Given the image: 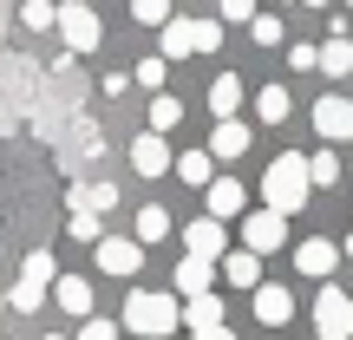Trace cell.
I'll list each match as a JSON object with an SVG mask.
<instances>
[{
    "label": "cell",
    "mask_w": 353,
    "mask_h": 340,
    "mask_svg": "<svg viewBox=\"0 0 353 340\" xmlns=\"http://www.w3.org/2000/svg\"><path fill=\"white\" fill-rule=\"evenodd\" d=\"M307 197H314V190H307V157H301V151H281L275 164H268V177H262V203L288 223Z\"/></svg>",
    "instance_id": "obj_1"
},
{
    "label": "cell",
    "mask_w": 353,
    "mask_h": 340,
    "mask_svg": "<svg viewBox=\"0 0 353 340\" xmlns=\"http://www.w3.org/2000/svg\"><path fill=\"white\" fill-rule=\"evenodd\" d=\"M125 328H131V340H170L176 334V294L131 288L125 294Z\"/></svg>",
    "instance_id": "obj_2"
},
{
    "label": "cell",
    "mask_w": 353,
    "mask_h": 340,
    "mask_svg": "<svg viewBox=\"0 0 353 340\" xmlns=\"http://www.w3.org/2000/svg\"><path fill=\"white\" fill-rule=\"evenodd\" d=\"M52 275H59V268H52V255H46V249H33V255H26V268H20V288H13L0 308H20V314H33V308L46 301Z\"/></svg>",
    "instance_id": "obj_3"
},
{
    "label": "cell",
    "mask_w": 353,
    "mask_h": 340,
    "mask_svg": "<svg viewBox=\"0 0 353 340\" xmlns=\"http://www.w3.org/2000/svg\"><path fill=\"white\" fill-rule=\"evenodd\" d=\"M52 26L65 33V46H72V52H99V39H105L99 13H92V7H79V0H65V7H52Z\"/></svg>",
    "instance_id": "obj_4"
},
{
    "label": "cell",
    "mask_w": 353,
    "mask_h": 340,
    "mask_svg": "<svg viewBox=\"0 0 353 340\" xmlns=\"http://www.w3.org/2000/svg\"><path fill=\"white\" fill-rule=\"evenodd\" d=\"M314 131L327 151H341V144L353 138V99H341V92H327V99L314 105Z\"/></svg>",
    "instance_id": "obj_5"
},
{
    "label": "cell",
    "mask_w": 353,
    "mask_h": 340,
    "mask_svg": "<svg viewBox=\"0 0 353 340\" xmlns=\"http://www.w3.org/2000/svg\"><path fill=\"white\" fill-rule=\"evenodd\" d=\"M281 242H288V223H281L275 210L242 216V249H249V255H268V249H281Z\"/></svg>",
    "instance_id": "obj_6"
},
{
    "label": "cell",
    "mask_w": 353,
    "mask_h": 340,
    "mask_svg": "<svg viewBox=\"0 0 353 340\" xmlns=\"http://www.w3.org/2000/svg\"><path fill=\"white\" fill-rule=\"evenodd\" d=\"M99 268H105V275H118V281H131L144 268V249L131 236H99Z\"/></svg>",
    "instance_id": "obj_7"
},
{
    "label": "cell",
    "mask_w": 353,
    "mask_h": 340,
    "mask_svg": "<svg viewBox=\"0 0 353 340\" xmlns=\"http://www.w3.org/2000/svg\"><path fill=\"white\" fill-rule=\"evenodd\" d=\"M223 249H229V229L210 223V216H196V223L183 229V255H196V262H216Z\"/></svg>",
    "instance_id": "obj_8"
},
{
    "label": "cell",
    "mask_w": 353,
    "mask_h": 340,
    "mask_svg": "<svg viewBox=\"0 0 353 340\" xmlns=\"http://www.w3.org/2000/svg\"><path fill=\"white\" fill-rule=\"evenodd\" d=\"M216 275H223L229 288H262V255H249V249H223V255H216Z\"/></svg>",
    "instance_id": "obj_9"
},
{
    "label": "cell",
    "mask_w": 353,
    "mask_h": 340,
    "mask_svg": "<svg viewBox=\"0 0 353 340\" xmlns=\"http://www.w3.org/2000/svg\"><path fill=\"white\" fill-rule=\"evenodd\" d=\"M255 321H262V328H288L294 321V294L281 288V281H262V288H255Z\"/></svg>",
    "instance_id": "obj_10"
},
{
    "label": "cell",
    "mask_w": 353,
    "mask_h": 340,
    "mask_svg": "<svg viewBox=\"0 0 353 340\" xmlns=\"http://www.w3.org/2000/svg\"><path fill=\"white\" fill-rule=\"evenodd\" d=\"M249 144H255V131L242 125V118H216V131H210V164H216V157H229V164H236Z\"/></svg>",
    "instance_id": "obj_11"
},
{
    "label": "cell",
    "mask_w": 353,
    "mask_h": 340,
    "mask_svg": "<svg viewBox=\"0 0 353 340\" xmlns=\"http://www.w3.org/2000/svg\"><path fill=\"white\" fill-rule=\"evenodd\" d=\"M314 328H321V340H347V294H341V281H334V288H321Z\"/></svg>",
    "instance_id": "obj_12"
},
{
    "label": "cell",
    "mask_w": 353,
    "mask_h": 340,
    "mask_svg": "<svg viewBox=\"0 0 353 340\" xmlns=\"http://www.w3.org/2000/svg\"><path fill=\"white\" fill-rule=\"evenodd\" d=\"M131 170H138V177H164V170H170V144L157 138V131L131 138Z\"/></svg>",
    "instance_id": "obj_13"
},
{
    "label": "cell",
    "mask_w": 353,
    "mask_h": 340,
    "mask_svg": "<svg viewBox=\"0 0 353 340\" xmlns=\"http://www.w3.org/2000/svg\"><path fill=\"white\" fill-rule=\"evenodd\" d=\"M176 328H190V334L223 328V301H216V294H190V301H176Z\"/></svg>",
    "instance_id": "obj_14"
},
{
    "label": "cell",
    "mask_w": 353,
    "mask_h": 340,
    "mask_svg": "<svg viewBox=\"0 0 353 340\" xmlns=\"http://www.w3.org/2000/svg\"><path fill=\"white\" fill-rule=\"evenodd\" d=\"M334 262H341V249H334L327 236H314V242H301V249H294V268H301V275H314V281H327Z\"/></svg>",
    "instance_id": "obj_15"
},
{
    "label": "cell",
    "mask_w": 353,
    "mask_h": 340,
    "mask_svg": "<svg viewBox=\"0 0 353 340\" xmlns=\"http://www.w3.org/2000/svg\"><path fill=\"white\" fill-rule=\"evenodd\" d=\"M242 203H249V190H242L236 177H210V223H229V216H242Z\"/></svg>",
    "instance_id": "obj_16"
},
{
    "label": "cell",
    "mask_w": 353,
    "mask_h": 340,
    "mask_svg": "<svg viewBox=\"0 0 353 340\" xmlns=\"http://www.w3.org/2000/svg\"><path fill=\"white\" fill-rule=\"evenodd\" d=\"M52 301H59L65 314L92 321V281H85V275H52Z\"/></svg>",
    "instance_id": "obj_17"
},
{
    "label": "cell",
    "mask_w": 353,
    "mask_h": 340,
    "mask_svg": "<svg viewBox=\"0 0 353 340\" xmlns=\"http://www.w3.org/2000/svg\"><path fill=\"white\" fill-rule=\"evenodd\" d=\"M210 112H216V118H236V112H242V79H236V72L210 79Z\"/></svg>",
    "instance_id": "obj_18"
},
{
    "label": "cell",
    "mask_w": 353,
    "mask_h": 340,
    "mask_svg": "<svg viewBox=\"0 0 353 340\" xmlns=\"http://www.w3.org/2000/svg\"><path fill=\"white\" fill-rule=\"evenodd\" d=\"M314 66H321V72H334V79H347V72H353V39L334 33L327 46H314Z\"/></svg>",
    "instance_id": "obj_19"
},
{
    "label": "cell",
    "mask_w": 353,
    "mask_h": 340,
    "mask_svg": "<svg viewBox=\"0 0 353 340\" xmlns=\"http://www.w3.org/2000/svg\"><path fill=\"white\" fill-rule=\"evenodd\" d=\"M210 281H216V262H196V255L176 262V288L183 294H210Z\"/></svg>",
    "instance_id": "obj_20"
},
{
    "label": "cell",
    "mask_w": 353,
    "mask_h": 340,
    "mask_svg": "<svg viewBox=\"0 0 353 340\" xmlns=\"http://www.w3.org/2000/svg\"><path fill=\"white\" fill-rule=\"evenodd\" d=\"M170 170L183 177V183H196V190H210V177H216L210 151H183V157H170Z\"/></svg>",
    "instance_id": "obj_21"
},
{
    "label": "cell",
    "mask_w": 353,
    "mask_h": 340,
    "mask_svg": "<svg viewBox=\"0 0 353 340\" xmlns=\"http://www.w3.org/2000/svg\"><path fill=\"white\" fill-rule=\"evenodd\" d=\"M255 112H262V125H281V118L294 112L288 86H262V92H255Z\"/></svg>",
    "instance_id": "obj_22"
},
{
    "label": "cell",
    "mask_w": 353,
    "mask_h": 340,
    "mask_svg": "<svg viewBox=\"0 0 353 340\" xmlns=\"http://www.w3.org/2000/svg\"><path fill=\"white\" fill-rule=\"evenodd\" d=\"M183 46L190 52H216L223 46V20H183Z\"/></svg>",
    "instance_id": "obj_23"
},
{
    "label": "cell",
    "mask_w": 353,
    "mask_h": 340,
    "mask_svg": "<svg viewBox=\"0 0 353 340\" xmlns=\"http://www.w3.org/2000/svg\"><path fill=\"white\" fill-rule=\"evenodd\" d=\"M164 236H170V210H157V203H151V210H138V236H131V242L151 249V242H164Z\"/></svg>",
    "instance_id": "obj_24"
},
{
    "label": "cell",
    "mask_w": 353,
    "mask_h": 340,
    "mask_svg": "<svg viewBox=\"0 0 353 340\" xmlns=\"http://www.w3.org/2000/svg\"><path fill=\"white\" fill-rule=\"evenodd\" d=\"M327 183H341V151H314L307 157V190H327Z\"/></svg>",
    "instance_id": "obj_25"
},
{
    "label": "cell",
    "mask_w": 353,
    "mask_h": 340,
    "mask_svg": "<svg viewBox=\"0 0 353 340\" xmlns=\"http://www.w3.org/2000/svg\"><path fill=\"white\" fill-rule=\"evenodd\" d=\"M170 125H183V99H170V92H157V99H151V131L164 138Z\"/></svg>",
    "instance_id": "obj_26"
},
{
    "label": "cell",
    "mask_w": 353,
    "mask_h": 340,
    "mask_svg": "<svg viewBox=\"0 0 353 340\" xmlns=\"http://www.w3.org/2000/svg\"><path fill=\"white\" fill-rule=\"evenodd\" d=\"M249 33H255V46H281V13H268V7H255V20H249Z\"/></svg>",
    "instance_id": "obj_27"
},
{
    "label": "cell",
    "mask_w": 353,
    "mask_h": 340,
    "mask_svg": "<svg viewBox=\"0 0 353 340\" xmlns=\"http://www.w3.org/2000/svg\"><path fill=\"white\" fill-rule=\"evenodd\" d=\"M164 72H170L164 59H138V66H131L125 79H131V86H144V92H164Z\"/></svg>",
    "instance_id": "obj_28"
},
{
    "label": "cell",
    "mask_w": 353,
    "mask_h": 340,
    "mask_svg": "<svg viewBox=\"0 0 353 340\" xmlns=\"http://www.w3.org/2000/svg\"><path fill=\"white\" fill-rule=\"evenodd\" d=\"M65 236H72V242H99L105 223H99V216H85V210H72V216H65Z\"/></svg>",
    "instance_id": "obj_29"
},
{
    "label": "cell",
    "mask_w": 353,
    "mask_h": 340,
    "mask_svg": "<svg viewBox=\"0 0 353 340\" xmlns=\"http://www.w3.org/2000/svg\"><path fill=\"white\" fill-rule=\"evenodd\" d=\"M131 20H144V26H164V20H170V0H131Z\"/></svg>",
    "instance_id": "obj_30"
},
{
    "label": "cell",
    "mask_w": 353,
    "mask_h": 340,
    "mask_svg": "<svg viewBox=\"0 0 353 340\" xmlns=\"http://www.w3.org/2000/svg\"><path fill=\"white\" fill-rule=\"evenodd\" d=\"M20 26L33 33V26H52V0H26L20 7Z\"/></svg>",
    "instance_id": "obj_31"
},
{
    "label": "cell",
    "mask_w": 353,
    "mask_h": 340,
    "mask_svg": "<svg viewBox=\"0 0 353 340\" xmlns=\"http://www.w3.org/2000/svg\"><path fill=\"white\" fill-rule=\"evenodd\" d=\"M216 7H223V20H236V26L255 20V0H216Z\"/></svg>",
    "instance_id": "obj_32"
},
{
    "label": "cell",
    "mask_w": 353,
    "mask_h": 340,
    "mask_svg": "<svg viewBox=\"0 0 353 340\" xmlns=\"http://www.w3.org/2000/svg\"><path fill=\"white\" fill-rule=\"evenodd\" d=\"M79 340H118V321H85V328H79Z\"/></svg>",
    "instance_id": "obj_33"
},
{
    "label": "cell",
    "mask_w": 353,
    "mask_h": 340,
    "mask_svg": "<svg viewBox=\"0 0 353 340\" xmlns=\"http://www.w3.org/2000/svg\"><path fill=\"white\" fill-rule=\"evenodd\" d=\"M190 340H236L229 328H203V334H190Z\"/></svg>",
    "instance_id": "obj_34"
},
{
    "label": "cell",
    "mask_w": 353,
    "mask_h": 340,
    "mask_svg": "<svg viewBox=\"0 0 353 340\" xmlns=\"http://www.w3.org/2000/svg\"><path fill=\"white\" fill-rule=\"evenodd\" d=\"M307 7H327V0H307Z\"/></svg>",
    "instance_id": "obj_35"
},
{
    "label": "cell",
    "mask_w": 353,
    "mask_h": 340,
    "mask_svg": "<svg viewBox=\"0 0 353 340\" xmlns=\"http://www.w3.org/2000/svg\"><path fill=\"white\" fill-rule=\"evenodd\" d=\"M347 255H353V236H347Z\"/></svg>",
    "instance_id": "obj_36"
},
{
    "label": "cell",
    "mask_w": 353,
    "mask_h": 340,
    "mask_svg": "<svg viewBox=\"0 0 353 340\" xmlns=\"http://www.w3.org/2000/svg\"><path fill=\"white\" fill-rule=\"evenodd\" d=\"M46 340H65V334H46Z\"/></svg>",
    "instance_id": "obj_37"
},
{
    "label": "cell",
    "mask_w": 353,
    "mask_h": 340,
    "mask_svg": "<svg viewBox=\"0 0 353 340\" xmlns=\"http://www.w3.org/2000/svg\"><path fill=\"white\" fill-rule=\"evenodd\" d=\"M79 7H92V0H79Z\"/></svg>",
    "instance_id": "obj_38"
},
{
    "label": "cell",
    "mask_w": 353,
    "mask_h": 340,
    "mask_svg": "<svg viewBox=\"0 0 353 340\" xmlns=\"http://www.w3.org/2000/svg\"><path fill=\"white\" fill-rule=\"evenodd\" d=\"M347 7H353V0H347Z\"/></svg>",
    "instance_id": "obj_39"
},
{
    "label": "cell",
    "mask_w": 353,
    "mask_h": 340,
    "mask_svg": "<svg viewBox=\"0 0 353 340\" xmlns=\"http://www.w3.org/2000/svg\"><path fill=\"white\" fill-rule=\"evenodd\" d=\"M0 26H7V20H0Z\"/></svg>",
    "instance_id": "obj_40"
}]
</instances>
